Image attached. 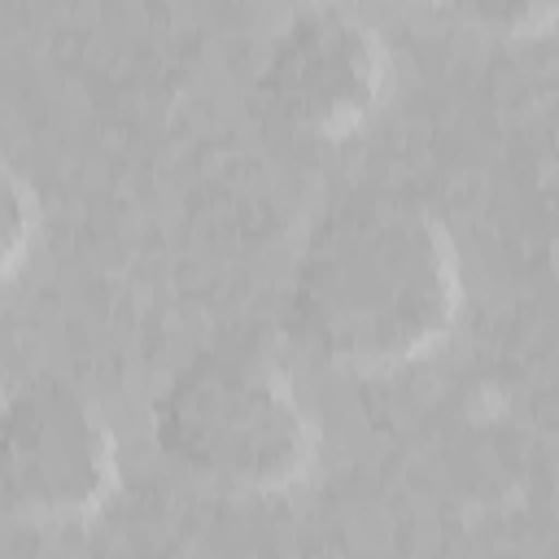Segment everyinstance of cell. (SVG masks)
I'll return each mask as SVG.
<instances>
[{
    "mask_svg": "<svg viewBox=\"0 0 559 559\" xmlns=\"http://www.w3.org/2000/svg\"><path fill=\"white\" fill-rule=\"evenodd\" d=\"M389 83V48L341 9L301 13L262 61V105L301 140H341L367 122Z\"/></svg>",
    "mask_w": 559,
    "mask_h": 559,
    "instance_id": "277c9868",
    "label": "cell"
},
{
    "mask_svg": "<svg viewBox=\"0 0 559 559\" xmlns=\"http://www.w3.org/2000/svg\"><path fill=\"white\" fill-rule=\"evenodd\" d=\"M450 4H463L480 22L507 26V31H533V26L550 22L559 9V0H450Z\"/></svg>",
    "mask_w": 559,
    "mask_h": 559,
    "instance_id": "8992f818",
    "label": "cell"
},
{
    "mask_svg": "<svg viewBox=\"0 0 559 559\" xmlns=\"http://www.w3.org/2000/svg\"><path fill=\"white\" fill-rule=\"evenodd\" d=\"M35 227H39V197L17 179V170H9L4 179V271L9 275L17 271L26 240H35Z\"/></svg>",
    "mask_w": 559,
    "mask_h": 559,
    "instance_id": "5b68a950",
    "label": "cell"
},
{
    "mask_svg": "<svg viewBox=\"0 0 559 559\" xmlns=\"http://www.w3.org/2000/svg\"><path fill=\"white\" fill-rule=\"evenodd\" d=\"M463 310V258L419 201L362 197L306 240L293 288V336L336 371L384 376L437 354Z\"/></svg>",
    "mask_w": 559,
    "mask_h": 559,
    "instance_id": "6da1fadb",
    "label": "cell"
},
{
    "mask_svg": "<svg viewBox=\"0 0 559 559\" xmlns=\"http://www.w3.org/2000/svg\"><path fill=\"white\" fill-rule=\"evenodd\" d=\"M153 432L170 463L227 493H284L310 476L323 445L293 367L253 332L188 358L157 397Z\"/></svg>",
    "mask_w": 559,
    "mask_h": 559,
    "instance_id": "7a4b0ae2",
    "label": "cell"
},
{
    "mask_svg": "<svg viewBox=\"0 0 559 559\" xmlns=\"http://www.w3.org/2000/svg\"><path fill=\"white\" fill-rule=\"evenodd\" d=\"M118 489V437L105 411L66 380H31L4 411V515L83 524Z\"/></svg>",
    "mask_w": 559,
    "mask_h": 559,
    "instance_id": "3957f363",
    "label": "cell"
}]
</instances>
